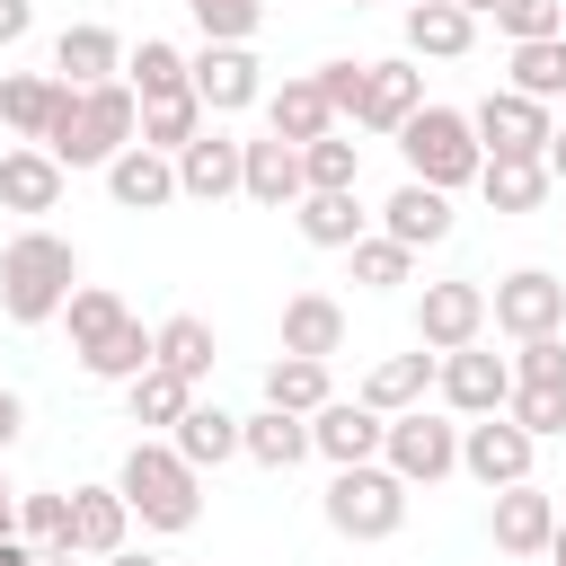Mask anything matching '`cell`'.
<instances>
[{
  "instance_id": "cell-1",
  "label": "cell",
  "mask_w": 566,
  "mask_h": 566,
  "mask_svg": "<svg viewBox=\"0 0 566 566\" xmlns=\"http://www.w3.org/2000/svg\"><path fill=\"white\" fill-rule=\"evenodd\" d=\"M133 142H142V97H133L124 80H106V88H62V115H53V133H44V150H53L62 168H115Z\"/></svg>"
},
{
  "instance_id": "cell-2",
  "label": "cell",
  "mask_w": 566,
  "mask_h": 566,
  "mask_svg": "<svg viewBox=\"0 0 566 566\" xmlns=\"http://www.w3.org/2000/svg\"><path fill=\"white\" fill-rule=\"evenodd\" d=\"M71 292H80V248H71L62 230H18V239L0 248V310H9L18 327L62 318Z\"/></svg>"
},
{
  "instance_id": "cell-3",
  "label": "cell",
  "mask_w": 566,
  "mask_h": 566,
  "mask_svg": "<svg viewBox=\"0 0 566 566\" xmlns=\"http://www.w3.org/2000/svg\"><path fill=\"white\" fill-rule=\"evenodd\" d=\"M115 486L142 513V531H195V513H203V469H186L177 442H133Z\"/></svg>"
},
{
  "instance_id": "cell-4",
  "label": "cell",
  "mask_w": 566,
  "mask_h": 566,
  "mask_svg": "<svg viewBox=\"0 0 566 566\" xmlns=\"http://www.w3.org/2000/svg\"><path fill=\"white\" fill-rule=\"evenodd\" d=\"M398 150H407V177L416 186H478L486 177V150H478V124L460 115V106H424L407 133H398Z\"/></svg>"
},
{
  "instance_id": "cell-5",
  "label": "cell",
  "mask_w": 566,
  "mask_h": 566,
  "mask_svg": "<svg viewBox=\"0 0 566 566\" xmlns=\"http://www.w3.org/2000/svg\"><path fill=\"white\" fill-rule=\"evenodd\" d=\"M407 495H416V486H407L389 460L336 469V478H327V531H336V539H398Z\"/></svg>"
},
{
  "instance_id": "cell-6",
  "label": "cell",
  "mask_w": 566,
  "mask_h": 566,
  "mask_svg": "<svg viewBox=\"0 0 566 566\" xmlns=\"http://www.w3.org/2000/svg\"><path fill=\"white\" fill-rule=\"evenodd\" d=\"M469 124H478V150H486V159H548V142H557L548 106L522 97V88H486V97L469 106Z\"/></svg>"
},
{
  "instance_id": "cell-7",
  "label": "cell",
  "mask_w": 566,
  "mask_h": 566,
  "mask_svg": "<svg viewBox=\"0 0 566 566\" xmlns=\"http://www.w3.org/2000/svg\"><path fill=\"white\" fill-rule=\"evenodd\" d=\"M486 318H495L513 345H531V336H566V283H557L548 265H513V274L486 292Z\"/></svg>"
},
{
  "instance_id": "cell-8",
  "label": "cell",
  "mask_w": 566,
  "mask_h": 566,
  "mask_svg": "<svg viewBox=\"0 0 566 566\" xmlns=\"http://www.w3.org/2000/svg\"><path fill=\"white\" fill-rule=\"evenodd\" d=\"M380 460H389L407 486H442V478L460 469V424H451V416H424V407H407V416H389V442H380Z\"/></svg>"
},
{
  "instance_id": "cell-9",
  "label": "cell",
  "mask_w": 566,
  "mask_h": 566,
  "mask_svg": "<svg viewBox=\"0 0 566 566\" xmlns=\"http://www.w3.org/2000/svg\"><path fill=\"white\" fill-rule=\"evenodd\" d=\"M531 460H539V442H531L513 416H469V424H460V469H469L486 495L522 486V478H531Z\"/></svg>"
},
{
  "instance_id": "cell-10",
  "label": "cell",
  "mask_w": 566,
  "mask_h": 566,
  "mask_svg": "<svg viewBox=\"0 0 566 566\" xmlns=\"http://www.w3.org/2000/svg\"><path fill=\"white\" fill-rule=\"evenodd\" d=\"M486 336V283H424L416 301V345L424 354H460Z\"/></svg>"
},
{
  "instance_id": "cell-11",
  "label": "cell",
  "mask_w": 566,
  "mask_h": 566,
  "mask_svg": "<svg viewBox=\"0 0 566 566\" xmlns=\"http://www.w3.org/2000/svg\"><path fill=\"white\" fill-rule=\"evenodd\" d=\"M442 407L451 416H504L513 407V363L504 354H486V345H460V354H442Z\"/></svg>"
},
{
  "instance_id": "cell-12",
  "label": "cell",
  "mask_w": 566,
  "mask_h": 566,
  "mask_svg": "<svg viewBox=\"0 0 566 566\" xmlns=\"http://www.w3.org/2000/svg\"><path fill=\"white\" fill-rule=\"evenodd\" d=\"M380 442H389V416H371L363 398H327L310 416V451L327 469H363V460H380Z\"/></svg>"
},
{
  "instance_id": "cell-13",
  "label": "cell",
  "mask_w": 566,
  "mask_h": 566,
  "mask_svg": "<svg viewBox=\"0 0 566 566\" xmlns=\"http://www.w3.org/2000/svg\"><path fill=\"white\" fill-rule=\"evenodd\" d=\"M486 531H495V557H548V539H557V504H548V486H504L495 504H486Z\"/></svg>"
},
{
  "instance_id": "cell-14",
  "label": "cell",
  "mask_w": 566,
  "mask_h": 566,
  "mask_svg": "<svg viewBox=\"0 0 566 566\" xmlns=\"http://www.w3.org/2000/svg\"><path fill=\"white\" fill-rule=\"evenodd\" d=\"M53 80H62V88H106V80H124V35L97 27V18L62 27V35H53Z\"/></svg>"
},
{
  "instance_id": "cell-15",
  "label": "cell",
  "mask_w": 566,
  "mask_h": 566,
  "mask_svg": "<svg viewBox=\"0 0 566 566\" xmlns=\"http://www.w3.org/2000/svg\"><path fill=\"white\" fill-rule=\"evenodd\" d=\"M195 97H203V115H239V106H256V97H265L256 53H248V44H203V53H195Z\"/></svg>"
},
{
  "instance_id": "cell-16",
  "label": "cell",
  "mask_w": 566,
  "mask_h": 566,
  "mask_svg": "<svg viewBox=\"0 0 566 566\" xmlns=\"http://www.w3.org/2000/svg\"><path fill=\"white\" fill-rule=\"evenodd\" d=\"M62 159L44 150V142H9L0 150V212H53L62 203Z\"/></svg>"
},
{
  "instance_id": "cell-17",
  "label": "cell",
  "mask_w": 566,
  "mask_h": 566,
  "mask_svg": "<svg viewBox=\"0 0 566 566\" xmlns=\"http://www.w3.org/2000/svg\"><path fill=\"white\" fill-rule=\"evenodd\" d=\"M424 115V71L398 53V62H371V80H363V133H407Z\"/></svg>"
},
{
  "instance_id": "cell-18",
  "label": "cell",
  "mask_w": 566,
  "mask_h": 566,
  "mask_svg": "<svg viewBox=\"0 0 566 566\" xmlns=\"http://www.w3.org/2000/svg\"><path fill=\"white\" fill-rule=\"evenodd\" d=\"M239 168H248V142H230V133H212V124H203V142H186V150H177V195L221 203V195H239Z\"/></svg>"
},
{
  "instance_id": "cell-19",
  "label": "cell",
  "mask_w": 566,
  "mask_h": 566,
  "mask_svg": "<svg viewBox=\"0 0 566 566\" xmlns=\"http://www.w3.org/2000/svg\"><path fill=\"white\" fill-rule=\"evenodd\" d=\"M150 363H159V327H142L133 310H124L106 336H88V345H80V371H88V380H115V389H124V380H142Z\"/></svg>"
},
{
  "instance_id": "cell-20",
  "label": "cell",
  "mask_w": 566,
  "mask_h": 566,
  "mask_svg": "<svg viewBox=\"0 0 566 566\" xmlns=\"http://www.w3.org/2000/svg\"><path fill=\"white\" fill-rule=\"evenodd\" d=\"M433 380H442V354H424V345H416V354H389V363H371L354 398H363L371 416H407V407H424V389H433Z\"/></svg>"
},
{
  "instance_id": "cell-21",
  "label": "cell",
  "mask_w": 566,
  "mask_h": 566,
  "mask_svg": "<svg viewBox=\"0 0 566 566\" xmlns=\"http://www.w3.org/2000/svg\"><path fill=\"white\" fill-rule=\"evenodd\" d=\"M239 195L248 203H265V212H292L301 195H310V177H301V150L292 142H248V168H239Z\"/></svg>"
},
{
  "instance_id": "cell-22",
  "label": "cell",
  "mask_w": 566,
  "mask_h": 566,
  "mask_svg": "<svg viewBox=\"0 0 566 566\" xmlns=\"http://www.w3.org/2000/svg\"><path fill=\"white\" fill-rule=\"evenodd\" d=\"M124 531H133V504H124V486H71V548L80 557H115L124 548Z\"/></svg>"
},
{
  "instance_id": "cell-23",
  "label": "cell",
  "mask_w": 566,
  "mask_h": 566,
  "mask_svg": "<svg viewBox=\"0 0 566 566\" xmlns=\"http://www.w3.org/2000/svg\"><path fill=\"white\" fill-rule=\"evenodd\" d=\"M478 44V18L460 0H416L407 9V62H460Z\"/></svg>"
},
{
  "instance_id": "cell-24",
  "label": "cell",
  "mask_w": 566,
  "mask_h": 566,
  "mask_svg": "<svg viewBox=\"0 0 566 566\" xmlns=\"http://www.w3.org/2000/svg\"><path fill=\"white\" fill-rule=\"evenodd\" d=\"M265 133L292 142V150H310V142L336 133V106L318 97V80H283V88H265Z\"/></svg>"
},
{
  "instance_id": "cell-25",
  "label": "cell",
  "mask_w": 566,
  "mask_h": 566,
  "mask_svg": "<svg viewBox=\"0 0 566 566\" xmlns=\"http://www.w3.org/2000/svg\"><path fill=\"white\" fill-rule=\"evenodd\" d=\"M380 230H389L398 248H442V239H451V195H442V186H416V177H407V186H398V195L380 203Z\"/></svg>"
},
{
  "instance_id": "cell-26",
  "label": "cell",
  "mask_w": 566,
  "mask_h": 566,
  "mask_svg": "<svg viewBox=\"0 0 566 566\" xmlns=\"http://www.w3.org/2000/svg\"><path fill=\"white\" fill-rule=\"evenodd\" d=\"M124 88H133L142 106H159V97H186V88H195V53H177L168 35H142V44L124 53Z\"/></svg>"
},
{
  "instance_id": "cell-27",
  "label": "cell",
  "mask_w": 566,
  "mask_h": 566,
  "mask_svg": "<svg viewBox=\"0 0 566 566\" xmlns=\"http://www.w3.org/2000/svg\"><path fill=\"white\" fill-rule=\"evenodd\" d=\"M283 354H301V363L345 354V310H336L327 292H292V301H283Z\"/></svg>"
},
{
  "instance_id": "cell-28",
  "label": "cell",
  "mask_w": 566,
  "mask_h": 566,
  "mask_svg": "<svg viewBox=\"0 0 566 566\" xmlns=\"http://www.w3.org/2000/svg\"><path fill=\"white\" fill-rule=\"evenodd\" d=\"M53 115H62V80L53 71H0V124L18 142H44Z\"/></svg>"
},
{
  "instance_id": "cell-29",
  "label": "cell",
  "mask_w": 566,
  "mask_h": 566,
  "mask_svg": "<svg viewBox=\"0 0 566 566\" xmlns=\"http://www.w3.org/2000/svg\"><path fill=\"white\" fill-rule=\"evenodd\" d=\"M106 195L124 203V212H159V203H177V159H159V150H124L115 168H106Z\"/></svg>"
},
{
  "instance_id": "cell-30",
  "label": "cell",
  "mask_w": 566,
  "mask_h": 566,
  "mask_svg": "<svg viewBox=\"0 0 566 566\" xmlns=\"http://www.w3.org/2000/svg\"><path fill=\"white\" fill-rule=\"evenodd\" d=\"M168 442H177V460H186V469H221V460H239V416H230V407H212V398H195V407L177 416V433H168Z\"/></svg>"
},
{
  "instance_id": "cell-31",
  "label": "cell",
  "mask_w": 566,
  "mask_h": 566,
  "mask_svg": "<svg viewBox=\"0 0 566 566\" xmlns=\"http://www.w3.org/2000/svg\"><path fill=\"white\" fill-rule=\"evenodd\" d=\"M239 451H248L256 469H301V460H310V416L256 407V416H239Z\"/></svg>"
},
{
  "instance_id": "cell-32",
  "label": "cell",
  "mask_w": 566,
  "mask_h": 566,
  "mask_svg": "<svg viewBox=\"0 0 566 566\" xmlns=\"http://www.w3.org/2000/svg\"><path fill=\"white\" fill-rule=\"evenodd\" d=\"M212 363H221V345H212V327H203L195 310L159 318V371H177L186 389H203V380H212Z\"/></svg>"
},
{
  "instance_id": "cell-33",
  "label": "cell",
  "mask_w": 566,
  "mask_h": 566,
  "mask_svg": "<svg viewBox=\"0 0 566 566\" xmlns=\"http://www.w3.org/2000/svg\"><path fill=\"white\" fill-rule=\"evenodd\" d=\"M548 159H486V177H478V195L495 203V212H539L548 203Z\"/></svg>"
},
{
  "instance_id": "cell-34",
  "label": "cell",
  "mask_w": 566,
  "mask_h": 566,
  "mask_svg": "<svg viewBox=\"0 0 566 566\" xmlns=\"http://www.w3.org/2000/svg\"><path fill=\"white\" fill-rule=\"evenodd\" d=\"M292 221H301V239H310V248H354V239H371V230H363L371 212H363L354 195H301V203H292Z\"/></svg>"
},
{
  "instance_id": "cell-35",
  "label": "cell",
  "mask_w": 566,
  "mask_h": 566,
  "mask_svg": "<svg viewBox=\"0 0 566 566\" xmlns=\"http://www.w3.org/2000/svg\"><path fill=\"white\" fill-rule=\"evenodd\" d=\"M186 142H203V97H195V88H186V97H159V106H142V150L177 159Z\"/></svg>"
},
{
  "instance_id": "cell-36",
  "label": "cell",
  "mask_w": 566,
  "mask_h": 566,
  "mask_svg": "<svg viewBox=\"0 0 566 566\" xmlns=\"http://www.w3.org/2000/svg\"><path fill=\"white\" fill-rule=\"evenodd\" d=\"M336 389H327V363H301V354H283L274 371H265V407H283V416H318Z\"/></svg>"
},
{
  "instance_id": "cell-37",
  "label": "cell",
  "mask_w": 566,
  "mask_h": 566,
  "mask_svg": "<svg viewBox=\"0 0 566 566\" xmlns=\"http://www.w3.org/2000/svg\"><path fill=\"white\" fill-rule=\"evenodd\" d=\"M186 407H195V389H186L177 371H159V363H150L142 380H124V416H133V424H168V433H177Z\"/></svg>"
},
{
  "instance_id": "cell-38",
  "label": "cell",
  "mask_w": 566,
  "mask_h": 566,
  "mask_svg": "<svg viewBox=\"0 0 566 566\" xmlns=\"http://www.w3.org/2000/svg\"><path fill=\"white\" fill-rule=\"evenodd\" d=\"M345 256H354V283H363V292H398V283H416V248H398L389 230L354 239Z\"/></svg>"
},
{
  "instance_id": "cell-39",
  "label": "cell",
  "mask_w": 566,
  "mask_h": 566,
  "mask_svg": "<svg viewBox=\"0 0 566 566\" xmlns=\"http://www.w3.org/2000/svg\"><path fill=\"white\" fill-rule=\"evenodd\" d=\"M504 88H522V97H566V35H539V44H513V80Z\"/></svg>"
},
{
  "instance_id": "cell-40",
  "label": "cell",
  "mask_w": 566,
  "mask_h": 566,
  "mask_svg": "<svg viewBox=\"0 0 566 566\" xmlns=\"http://www.w3.org/2000/svg\"><path fill=\"white\" fill-rule=\"evenodd\" d=\"M301 177H310V195H354V177H363V142H345V133L310 142V150H301Z\"/></svg>"
},
{
  "instance_id": "cell-41",
  "label": "cell",
  "mask_w": 566,
  "mask_h": 566,
  "mask_svg": "<svg viewBox=\"0 0 566 566\" xmlns=\"http://www.w3.org/2000/svg\"><path fill=\"white\" fill-rule=\"evenodd\" d=\"M18 539L27 548H62L71 539V495L62 486H27L18 495Z\"/></svg>"
},
{
  "instance_id": "cell-42",
  "label": "cell",
  "mask_w": 566,
  "mask_h": 566,
  "mask_svg": "<svg viewBox=\"0 0 566 566\" xmlns=\"http://www.w3.org/2000/svg\"><path fill=\"white\" fill-rule=\"evenodd\" d=\"M186 18L203 27V44H248L256 18H265V0H186Z\"/></svg>"
},
{
  "instance_id": "cell-43",
  "label": "cell",
  "mask_w": 566,
  "mask_h": 566,
  "mask_svg": "<svg viewBox=\"0 0 566 566\" xmlns=\"http://www.w3.org/2000/svg\"><path fill=\"white\" fill-rule=\"evenodd\" d=\"M531 442H548V433H566V389H539V380H513V407H504Z\"/></svg>"
},
{
  "instance_id": "cell-44",
  "label": "cell",
  "mask_w": 566,
  "mask_h": 566,
  "mask_svg": "<svg viewBox=\"0 0 566 566\" xmlns=\"http://www.w3.org/2000/svg\"><path fill=\"white\" fill-rule=\"evenodd\" d=\"M115 318H124V301H115L106 283H80V292H71V310H62V327H71V354H80L88 336H106Z\"/></svg>"
},
{
  "instance_id": "cell-45",
  "label": "cell",
  "mask_w": 566,
  "mask_h": 566,
  "mask_svg": "<svg viewBox=\"0 0 566 566\" xmlns=\"http://www.w3.org/2000/svg\"><path fill=\"white\" fill-rule=\"evenodd\" d=\"M495 27L513 44H539V35H566V0H495Z\"/></svg>"
},
{
  "instance_id": "cell-46",
  "label": "cell",
  "mask_w": 566,
  "mask_h": 566,
  "mask_svg": "<svg viewBox=\"0 0 566 566\" xmlns=\"http://www.w3.org/2000/svg\"><path fill=\"white\" fill-rule=\"evenodd\" d=\"M310 80H318V97H327L336 115H354V124H363V80H371V62H318Z\"/></svg>"
},
{
  "instance_id": "cell-47",
  "label": "cell",
  "mask_w": 566,
  "mask_h": 566,
  "mask_svg": "<svg viewBox=\"0 0 566 566\" xmlns=\"http://www.w3.org/2000/svg\"><path fill=\"white\" fill-rule=\"evenodd\" d=\"M513 380H539V389H566V336H531L513 354Z\"/></svg>"
},
{
  "instance_id": "cell-48",
  "label": "cell",
  "mask_w": 566,
  "mask_h": 566,
  "mask_svg": "<svg viewBox=\"0 0 566 566\" xmlns=\"http://www.w3.org/2000/svg\"><path fill=\"white\" fill-rule=\"evenodd\" d=\"M27 27H35V0H0V53L27 44Z\"/></svg>"
},
{
  "instance_id": "cell-49",
  "label": "cell",
  "mask_w": 566,
  "mask_h": 566,
  "mask_svg": "<svg viewBox=\"0 0 566 566\" xmlns=\"http://www.w3.org/2000/svg\"><path fill=\"white\" fill-rule=\"evenodd\" d=\"M27 433V407H18V389H0V451Z\"/></svg>"
},
{
  "instance_id": "cell-50",
  "label": "cell",
  "mask_w": 566,
  "mask_h": 566,
  "mask_svg": "<svg viewBox=\"0 0 566 566\" xmlns=\"http://www.w3.org/2000/svg\"><path fill=\"white\" fill-rule=\"evenodd\" d=\"M18 495L27 486H9V469H0V539H18Z\"/></svg>"
},
{
  "instance_id": "cell-51",
  "label": "cell",
  "mask_w": 566,
  "mask_h": 566,
  "mask_svg": "<svg viewBox=\"0 0 566 566\" xmlns=\"http://www.w3.org/2000/svg\"><path fill=\"white\" fill-rule=\"evenodd\" d=\"M44 548H27V539H0V566H35Z\"/></svg>"
},
{
  "instance_id": "cell-52",
  "label": "cell",
  "mask_w": 566,
  "mask_h": 566,
  "mask_svg": "<svg viewBox=\"0 0 566 566\" xmlns=\"http://www.w3.org/2000/svg\"><path fill=\"white\" fill-rule=\"evenodd\" d=\"M548 177L566 186V124H557V142H548Z\"/></svg>"
},
{
  "instance_id": "cell-53",
  "label": "cell",
  "mask_w": 566,
  "mask_h": 566,
  "mask_svg": "<svg viewBox=\"0 0 566 566\" xmlns=\"http://www.w3.org/2000/svg\"><path fill=\"white\" fill-rule=\"evenodd\" d=\"M35 566H80V548H71V539H62V548H44V557H35Z\"/></svg>"
},
{
  "instance_id": "cell-54",
  "label": "cell",
  "mask_w": 566,
  "mask_h": 566,
  "mask_svg": "<svg viewBox=\"0 0 566 566\" xmlns=\"http://www.w3.org/2000/svg\"><path fill=\"white\" fill-rule=\"evenodd\" d=\"M106 566H159V557H150V548H115Z\"/></svg>"
},
{
  "instance_id": "cell-55",
  "label": "cell",
  "mask_w": 566,
  "mask_h": 566,
  "mask_svg": "<svg viewBox=\"0 0 566 566\" xmlns=\"http://www.w3.org/2000/svg\"><path fill=\"white\" fill-rule=\"evenodd\" d=\"M548 557H557V566H566V522H557V539H548Z\"/></svg>"
},
{
  "instance_id": "cell-56",
  "label": "cell",
  "mask_w": 566,
  "mask_h": 566,
  "mask_svg": "<svg viewBox=\"0 0 566 566\" xmlns=\"http://www.w3.org/2000/svg\"><path fill=\"white\" fill-rule=\"evenodd\" d=\"M460 9H469V18H495V0H460Z\"/></svg>"
},
{
  "instance_id": "cell-57",
  "label": "cell",
  "mask_w": 566,
  "mask_h": 566,
  "mask_svg": "<svg viewBox=\"0 0 566 566\" xmlns=\"http://www.w3.org/2000/svg\"><path fill=\"white\" fill-rule=\"evenodd\" d=\"M354 9H371V0H354Z\"/></svg>"
},
{
  "instance_id": "cell-58",
  "label": "cell",
  "mask_w": 566,
  "mask_h": 566,
  "mask_svg": "<svg viewBox=\"0 0 566 566\" xmlns=\"http://www.w3.org/2000/svg\"><path fill=\"white\" fill-rule=\"evenodd\" d=\"M407 9H416V0H407Z\"/></svg>"
}]
</instances>
